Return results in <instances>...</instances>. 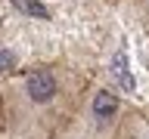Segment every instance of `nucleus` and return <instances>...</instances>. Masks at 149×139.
<instances>
[{
    "label": "nucleus",
    "mask_w": 149,
    "mask_h": 139,
    "mask_svg": "<svg viewBox=\"0 0 149 139\" xmlns=\"http://www.w3.org/2000/svg\"><path fill=\"white\" fill-rule=\"evenodd\" d=\"M13 93H19L22 102L31 105V108H47V105H53V102L59 99V77H56L53 68L37 65V68H31L28 74L19 77Z\"/></svg>",
    "instance_id": "1"
},
{
    "label": "nucleus",
    "mask_w": 149,
    "mask_h": 139,
    "mask_svg": "<svg viewBox=\"0 0 149 139\" xmlns=\"http://www.w3.org/2000/svg\"><path fill=\"white\" fill-rule=\"evenodd\" d=\"M16 6L22 12H28V16H34V19H47V9L40 3H34V0H16Z\"/></svg>",
    "instance_id": "2"
}]
</instances>
